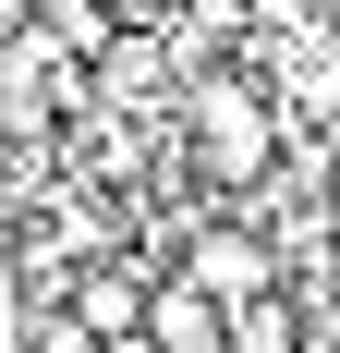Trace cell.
Here are the masks:
<instances>
[{
	"instance_id": "1",
	"label": "cell",
	"mask_w": 340,
	"mask_h": 353,
	"mask_svg": "<svg viewBox=\"0 0 340 353\" xmlns=\"http://www.w3.org/2000/svg\"><path fill=\"white\" fill-rule=\"evenodd\" d=\"M195 159L219 183H268V159H279V110L243 85V73H206L195 85Z\"/></svg>"
},
{
	"instance_id": "3",
	"label": "cell",
	"mask_w": 340,
	"mask_h": 353,
	"mask_svg": "<svg viewBox=\"0 0 340 353\" xmlns=\"http://www.w3.org/2000/svg\"><path fill=\"white\" fill-rule=\"evenodd\" d=\"M134 341H146V353H219V341H231V317H219L195 281H158V292H146V329H134Z\"/></svg>"
},
{
	"instance_id": "4",
	"label": "cell",
	"mask_w": 340,
	"mask_h": 353,
	"mask_svg": "<svg viewBox=\"0 0 340 353\" xmlns=\"http://www.w3.org/2000/svg\"><path fill=\"white\" fill-rule=\"evenodd\" d=\"M316 232H340V146H328V208H316Z\"/></svg>"
},
{
	"instance_id": "2",
	"label": "cell",
	"mask_w": 340,
	"mask_h": 353,
	"mask_svg": "<svg viewBox=\"0 0 340 353\" xmlns=\"http://www.w3.org/2000/svg\"><path fill=\"white\" fill-rule=\"evenodd\" d=\"M182 281H195L219 317H243V305H268V292H279V256H268L255 219H243V232H231V219H206L195 244H182Z\"/></svg>"
}]
</instances>
